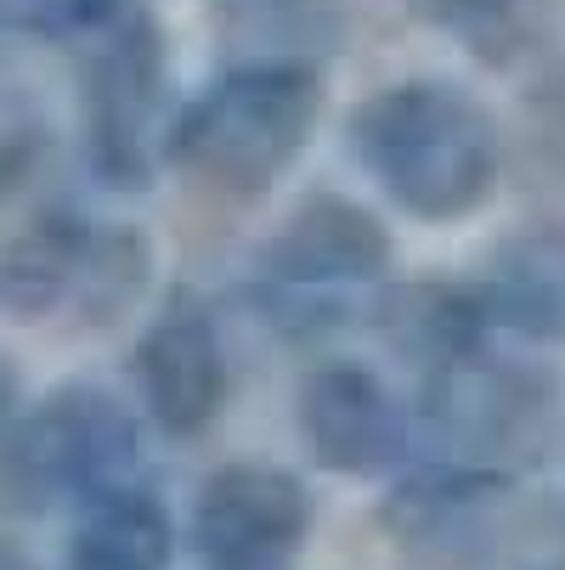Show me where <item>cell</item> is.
Masks as SVG:
<instances>
[{
	"instance_id": "cell-1",
	"label": "cell",
	"mask_w": 565,
	"mask_h": 570,
	"mask_svg": "<svg viewBox=\"0 0 565 570\" xmlns=\"http://www.w3.org/2000/svg\"><path fill=\"white\" fill-rule=\"evenodd\" d=\"M345 153L368 193L419 226L487 215L509 176V130L498 108L452 73H396L345 114Z\"/></svg>"
},
{
	"instance_id": "cell-2",
	"label": "cell",
	"mask_w": 565,
	"mask_h": 570,
	"mask_svg": "<svg viewBox=\"0 0 565 570\" xmlns=\"http://www.w3.org/2000/svg\"><path fill=\"white\" fill-rule=\"evenodd\" d=\"M329 79L294 62H226L182 97L165 165L215 204H266L294 181L322 130Z\"/></svg>"
},
{
	"instance_id": "cell-3",
	"label": "cell",
	"mask_w": 565,
	"mask_h": 570,
	"mask_svg": "<svg viewBox=\"0 0 565 570\" xmlns=\"http://www.w3.org/2000/svg\"><path fill=\"white\" fill-rule=\"evenodd\" d=\"M396 277V232L384 204L345 187H311L283 204L250 261V305L289 345H322L368 322L373 294Z\"/></svg>"
},
{
	"instance_id": "cell-4",
	"label": "cell",
	"mask_w": 565,
	"mask_h": 570,
	"mask_svg": "<svg viewBox=\"0 0 565 570\" xmlns=\"http://www.w3.org/2000/svg\"><path fill=\"white\" fill-rule=\"evenodd\" d=\"M142 413L103 384H62L0 435V514L46 520L91 503L142 463Z\"/></svg>"
},
{
	"instance_id": "cell-5",
	"label": "cell",
	"mask_w": 565,
	"mask_h": 570,
	"mask_svg": "<svg viewBox=\"0 0 565 570\" xmlns=\"http://www.w3.org/2000/svg\"><path fill=\"white\" fill-rule=\"evenodd\" d=\"M413 406H419V435H430L436 458L520 474L554 452L565 395L543 362L504 356L498 345H487L452 367L425 373Z\"/></svg>"
},
{
	"instance_id": "cell-6",
	"label": "cell",
	"mask_w": 565,
	"mask_h": 570,
	"mask_svg": "<svg viewBox=\"0 0 565 570\" xmlns=\"http://www.w3.org/2000/svg\"><path fill=\"white\" fill-rule=\"evenodd\" d=\"M153 283V243L136 226L40 215L0 255V299L18 316H68L86 328L130 316Z\"/></svg>"
},
{
	"instance_id": "cell-7",
	"label": "cell",
	"mask_w": 565,
	"mask_h": 570,
	"mask_svg": "<svg viewBox=\"0 0 565 570\" xmlns=\"http://www.w3.org/2000/svg\"><path fill=\"white\" fill-rule=\"evenodd\" d=\"M176 108L182 102L171 97L165 29L136 7L125 23L97 35V51L86 62V158L97 181L142 193L165 165Z\"/></svg>"
},
{
	"instance_id": "cell-8",
	"label": "cell",
	"mask_w": 565,
	"mask_h": 570,
	"mask_svg": "<svg viewBox=\"0 0 565 570\" xmlns=\"http://www.w3.org/2000/svg\"><path fill=\"white\" fill-rule=\"evenodd\" d=\"M305 458L334 480H396L419 446V406L362 356H322L294 384Z\"/></svg>"
},
{
	"instance_id": "cell-9",
	"label": "cell",
	"mask_w": 565,
	"mask_h": 570,
	"mask_svg": "<svg viewBox=\"0 0 565 570\" xmlns=\"http://www.w3.org/2000/svg\"><path fill=\"white\" fill-rule=\"evenodd\" d=\"M182 531L198 570H294L316 531V492L289 463L232 458L198 480Z\"/></svg>"
},
{
	"instance_id": "cell-10",
	"label": "cell",
	"mask_w": 565,
	"mask_h": 570,
	"mask_svg": "<svg viewBox=\"0 0 565 570\" xmlns=\"http://www.w3.org/2000/svg\"><path fill=\"white\" fill-rule=\"evenodd\" d=\"M130 384H136V413L153 435L165 441H204L232 406V345L221 316L198 294L165 299L130 351Z\"/></svg>"
},
{
	"instance_id": "cell-11",
	"label": "cell",
	"mask_w": 565,
	"mask_h": 570,
	"mask_svg": "<svg viewBox=\"0 0 565 570\" xmlns=\"http://www.w3.org/2000/svg\"><path fill=\"white\" fill-rule=\"evenodd\" d=\"M515 498V474L493 469H469L452 458L408 463L396 474L390 498H384V531L408 548L413 559H464L493 537L498 509Z\"/></svg>"
},
{
	"instance_id": "cell-12",
	"label": "cell",
	"mask_w": 565,
	"mask_h": 570,
	"mask_svg": "<svg viewBox=\"0 0 565 570\" xmlns=\"http://www.w3.org/2000/svg\"><path fill=\"white\" fill-rule=\"evenodd\" d=\"M368 328L384 340L396 362H408L419 379L436 367H452L475 351L498 345L487 294L475 277L458 272H419V277H390L373 305H368Z\"/></svg>"
},
{
	"instance_id": "cell-13",
	"label": "cell",
	"mask_w": 565,
	"mask_h": 570,
	"mask_svg": "<svg viewBox=\"0 0 565 570\" xmlns=\"http://www.w3.org/2000/svg\"><path fill=\"white\" fill-rule=\"evenodd\" d=\"M187 531L142 480H119L79 503L62 537V570H176Z\"/></svg>"
},
{
	"instance_id": "cell-14",
	"label": "cell",
	"mask_w": 565,
	"mask_h": 570,
	"mask_svg": "<svg viewBox=\"0 0 565 570\" xmlns=\"http://www.w3.org/2000/svg\"><path fill=\"white\" fill-rule=\"evenodd\" d=\"M480 294H487L498 340L520 345H554L565 340V237L559 226H526L504 237L493 261L475 272Z\"/></svg>"
},
{
	"instance_id": "cell-15",
	"label": "cell",
	"mask_w": 565,
	"mask_h": 570,
	"mask_svg": "<svg viewBox=\"0 0 565 570\" xmlns=\"http://www.w3.org/2000/svg\"><path fill=\"white\" fill-rule=\"evenodd\" d=\"M221 35L232 62L329 68L351 40V0H226Z\"/></svg>"
},
{
	"instance_id": "cell-16",
	"label": "cell",
	"mask_w": 565,
	"mask_h": 570,
	"mask_svg": "<svg viewBox=\"0 0 565 570\" xmlns=\"http://www.w3.org/2000/svg\"><path fill=\"white\" fill-rule=\"evenodd\" d=\"M419 12L475 46L480 57H509V46L526 40L532 0H419Z\"/></svg>"
},
{
	"instance_id": "cell-17",
	"label": "cell",
	"mask_w": 565,
	"mask_h": 570,
	"mask_svg": "<svg viewBox=\"0 0 565 570\" xmlns=\"http://www.w3.org/2000/svg\"><path fill=\"white\" fill-rule=\"evenodd\" d=\"M12 12L35 35L74 40V35H108L114 23L136 12V0H12Z\"/></svg>"
},
{
	"instance_id": "cell-18",
	"label": "cell",
	"mask_w": 565,
	"mask_h": 570,
	"mask_svg": "<svg viewBox=\"0 0 565 570\" xmlns=\"http://www.w3.org/2000/svg\"><path fill=\"white\" fill-rule=\"evenodd\" d=\"M18 413H23V384H18V367L0 356V435L18 424Z\"/></svg>"
},
{
	"instance_id": "cell-19",
	"label": "cell",
	"mask_w": 565,
	"mask_h": 570,
	"mask_svg": "<svg viewBox=\"0 0 565 570\" xmlns=\"http://www.w3.org/2000/svg\"><path fill=\"white\" fill-rule=\"evenodd\" d=\"M0 570H46L23 542H12V537H0Z\"/></svg>"
},
{
	"instance_id": "cell-20",
	"label": "cell",
	"mask_w": 565,
	"mask_h": 570,
	"mask_svg": "<svg viewBox=\"0 0 565 570\" xmlns=\"http://www.w3.org/2000/svg\"><path fill=\"white\" fill-rule=\"evenodd\" d=\"M526 570H565V564H526Z\"/></svg>"
}]
</instances>
